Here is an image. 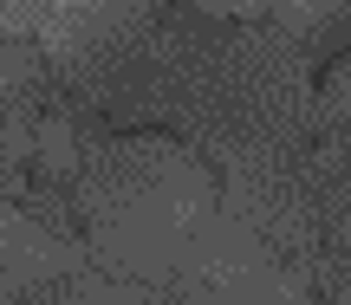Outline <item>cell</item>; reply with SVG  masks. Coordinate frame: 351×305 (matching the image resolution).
<instances>
[{
    "label": "cell",
    "mask_w": 351,
    "mask_h": 305,
    "mask_svg": "<svg viewBox=\"0 0 351 305\" xmlns=\"http://www.w3.org/2000/svg\"><path fill=\"white\" fill-rule=\"evenodd\" d=\"M72 195L85 254L124 280L156 286L163 299L221 221V176L176 130H98L78 156Z\"/></svg>",
    "instance_id": "6da1fadb"
},
{
    "label": "cell",
    "mask_w": 351,
    "mask_h": 305,
    "mask_svg": "<svg viewBox=\"0 0 351 305\" xmlns=\"http://www.w3.org/2000/svg\"><path fill=\"white\" fill-rule=\"evenodd\" d=\"M319 59L274 20H228L202 7L195 39L169 78L163 124L208 156L215 169L234 156L306 150L313 137Z\"/></svg>",
    "instance_id": "7a4b0ae2"
},
{
    "label": "cell",
    "mask_w": 351,
    "mask_h": 305,
    "mask_svg": "<svg viewBox=\"0 0 351 305\" xmlns=\"http://www.w3.org/2000/svg\"><path fill=\"white\" fill-rule=\"evenodd\" d=\"M169 299H306V286L221 208L195 260L169 280Z\"/></svg>",
    "instance_id": "3957f363"
},
{
    "label": "cell",
    "mask_w": 351,
    "mask_h": 305,
    "mask_svg": "<svg viewBox=\"0 0 351 305\" xmlns=\"http://www.w3.org/2000/svg\"><path fill=\"white\" fill-rule=\"evenodd\" d=\"M163 0H46V20H39V52L59 72V85L85 78L91 65L111 46H124Z\"/></svg>",
    "instance_id": "277c9868"
},
{
    "label": "cell",
    "mask_w": 351,
    "mask_h": 305,
    "mask_svg": "<svg viewBox=\"0 0 351 305\" xmlns=\"http://www.w3.org/2000/svg\"><path fill=\"white\" fill-rule=\"evenodd\" d=\"M78 234H52L20 202H0V299H52L72 267H85Z\"/></svg>",
    "instance_id": "5b68a950"
},
{
    "label": "cell",
    "mask_w": 351,
    "mask_h": 305,
    "mask_svg": "<svg viewBox=\"0 0 351 305\" xmlns=\"http://www.w3.org/2000/svg\"><path fill=\"white\" fill-rule=\"evenodd\" d=\"M261 20L287 26L313 59H339V52H351V0H267Z\"/></svg>",
    "instance_id": "8992f818"
},
{
    "label": "cell",
    "mask_w": 351,
    "mask_h": 305,
    "mask_svg": "<svg viewBox=\"0 0 351 305\" xmlns=\"http://www.w3.org/2000/svg\"><path fill=\"white\" fill-rule=\"evenodd\" d=\"M59 91H65V85H59V72L46 65L39 39H0V111L39 117Z\"/></svg>",
    "instance_id": "52a82bcc"
},
{
    "label": "cell",
    "mask_w": 351,
    "mask_h": 305,
    "mask_svg": "<svg viewBox=\"0 0 351 305\" xmlns=\"http://www.w3.org/2000/svg\"><path fill=\"white\" fill-rule=\"evenodd\" d=\"M46 0H0V39H39Z\"/></svg>",
    "instance_id": "ba28073f"
},
{
    "label": "cell",
    "mask_w": 351,
    "mask_h": 305,
    "mask_svg": "<svg viewBox=\"0 0 351 305\" xmlns=\"http://www.w3.org/2000/svg\"><path fill=\"white\" fill-rule=\"evenodd\" d=\"M195 7L228 13V20H261V13H267V0H195Z\"/></svg>",
    "instance_id": "9c48e42d"
}]
</instances>
